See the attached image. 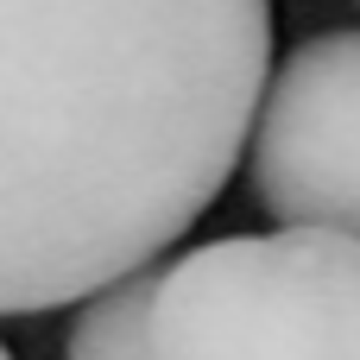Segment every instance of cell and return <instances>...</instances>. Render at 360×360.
I'll return each mask as SVG.
<instances>
[{
    "label": "cell",
    "instance_id": "obj_1",
    "mask_svg": "<svg viewBox=\"0 0 360 360\" xmlns=\"http://www.w3.org/2000/svg\"><path fill=\"white\" fill-rule=\"evenodd\" d=\"M272 0H0V316L89 304L228 190Z\"/></svg>",
    "mask_w": 360,
    "mask_h": 360
},
{
    "label": "cell",
    "instance_id": "obj_2",
    "mask_svg": "<svg viewBox=\"0 0 360 360\" xmlns=\"http://www.w3.org/2000/svg\"><path fill=\"white\" fill-rule=\"evenodd\" d=\"M152 360H360V240L228 234L158 272Z\"/></svg>",
    "mask_w": 360,
    "mask_h": 360
},
{
    "label": "cell",
    "instance_id": "obj_3",
    "mask_svg": "<svg viewBox=\"0 0 360 360\" xmlns=\"http://www.w3.org/2000/svg\"><path fill=\"white\" fill-rule=\"evenodd\" d=\"M247 165L278 228L360 240V25L304 38L272 70Z\"/></svg>",
    "mask_w": 360,
    "mask_h": 360
},
{
    "label": "cell",
    "instance_id": "obj_4",
    "mask_svg": "<svg viewBox=\"0 0 360 360\" xmlns=\"http://www.w3.org/2000/svg\"><path fill=\"white\" fill-rule=\"evenodd\" d=\"M152 291H158V272H139L89 297L70 323L63 360H152Z\"/></svg>",
    "mask_w": 360,
    "mask_h": 360
},
{
    "label": "cell",
    "instance_id": "obj_5",
    "mask_svg": "<svg viewBox=\"0 0 360 360\" xmlns=\"http://www.w3.org/2000/svg\"><path fill=\"white\" fill-rule=\"evenodd\" d=\"M0 360H13V354H6V342H0Z\"/></svg>",
    "mask_w": 360,
    "mask_h": 360
}]
</instances>
